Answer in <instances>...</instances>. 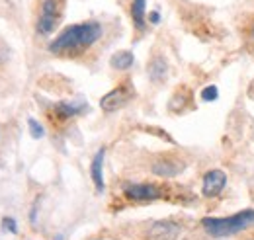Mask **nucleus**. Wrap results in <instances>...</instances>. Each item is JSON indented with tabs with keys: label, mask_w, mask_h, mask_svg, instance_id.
I'll use <instances>...</instances> for the list:
<instances>
[{
	"label": "nucleus",
	"mask_w": 254,
	"mask_h": 240,
	"mask_svg": "<svg viewBox=\"0 0 254 240\" xmlns=\"http://www.w3.org/2000/svg\"><path fill=\"white\" fill-rule=\"evenodd\" d=\"M129 201H157L162 197V189L157 183H129L124 187Z\"/></svg>",
	"instance_id": "obj_4"
},
{
	"label": "nucleus",
	"mask_w": 254,
	"mask_h": 240,
	"mask_svg": "<svg viewBox=\"0 0 254 240\" xmlns=\"http://www.w3.org/2000/svg\"><path fill=\"white\" fill-rule=\"evenodd\" d=\"M225 185H227V174L219 168L209 170V172H205L203 181H201V193L205 197H215L225 189Z\"/></svg>",
	"instance_id": "obj_6"
},
{
	"label": "nucleus",
	"mask_w": 254,
	"mask_h": 240,
	"mask_svg": "<svg viewBox=\"0 0 254 240\" xmlns=\"http://www.w3.org/2000/svg\"><path fill=\"white\" fill-rule=\"evenodd\" d=\"M180 235V227L172 221H157L151 225L147 239L149 240H176Z\"/></svg>",
	"instance_id": "obj_7"
},
{
	"label": "nucleus",
	"mask_w": 254,
	"mask_h": 240,
	"mask_svg": "<svg viewBox=\"0 0 254 240\" xmlns=\"http://www.w3.org/2000/svg\"><path fill=\"white\" fill-rule=\"evenodd\" d=\"M84 108L80 104H72V102H59L55 106V116L61 118V120H68V118H74L82 112Z\"/></svg>",
	"instance_id": "obj_12"
},
{
	"label": "nucleus",
	"mask_w": 254,
	"mask_h": 240,
	"mask_svg": "<svg viewBox=\"0 0 254 240\" xmlns=\"http://www.w3.org/2000/svg\"><path fill=\"white\" fill-rule=\"evenodd\" d=\"M145 4L147 0H131V20L137 31L145 30Z\"/></svg>",
	"instance_id": "obj_11"
},
{
	"label": "nucleus",
	"mask_w": 254,
	"mask_h": 240,
	"mask_svg": "<svg viewBox=\"0 0 254 240\" xmlns=\"http://www.w3.org/2000/svg\"><path fill=\"white\" fill-rule=\"evenodd\" d=\"M2 231L10 233V235H16V233H18L16 219H12V217H4V219H2Z\"/></svg>",
	"instance_id": "obj_15"
},
{
	"label": "nucleus",
	"mask_w": 254,
	"mask_h": 240,
	"mask_svg": "<svg viewBox=\"0 0 254 240\" xmlns=\"http://www.w3.org/2000/svg\"><path fill=\"white\" fill-rule=\"evenodd\" d=\"M104 156H106V149H100L94 154V160L90 164V176L98 191L104 189Z\"/></svg>",
	"instance_id": "obj_9"
},
{
	"label": "nucleus",
	"mask_w": 254,
	"mask_h": 240,
	"mask_svg": "<svg viewBox=\"0 0 254 240\" xmlns=\"http://www.w3.org/2000/svg\"><path fill=\"white\" fill-rule=\"evenodd\" d=\"M61 20V2L59 0H43L39 18H37V31L41 35H49L57 28Z\"/></svg>",
	"instance_id": "obj_3"
},
{
	"label": "nucleus",
	"mask_w": 254,
	"mask_h": 240,
	"mask_svg": "<svg viewBox=\"0 0 254 240\" xmlns=\"http://www.w3.org/2000/svg\"><path fill=\"white\" fill-rule=\"evenodd\" d=\"M55 240H63V235H57V237H55Z\"/></svg>",
	"instance_id": "obj_19"
},
{
	"label": "nucleus",
	"mask_w": 254,
	"mask_h": 240,
	"mask_svg": "<svg viewBox=\"0 0 254 240\" xmlns=\"http://www.w3.org/2000/svg\"><path fill=\"white\" fill-rule=\"evenodd\" d=\"M249 33H251V43L254 45V20L251 22V26H249Z\"/></svg>",
	"instance_id": "obj_18"
},
{
	"label": "nucleus",
	"mask_w": 254,
	"mask_h": 240,
	"mask_svg": "<svg viewBox=\"0 0 254 240\" xmlns=\"http://www.w3.org/2000/svg\"><path fill=\"white\" fill-rule=\"evenodd\" d=\"M28 125H30V135H32L33 139H41L43 135H45V131H43V127H41V123L35 120H28Z\"/></svg>",
	"instance_id": "obj_14"
},
{
	"label": "nucleus",
	"mask_w": 254,
	"mask_h": 240,
	"mask_svg": "<svg viewBox=\"0 0 254 240\" xmlns=\"http://www.w3.org/2000/svg\"><path fill=\"white\" fill-rule=\"evenodd\" d=\"M129 98H131V88L126 86V84H122V86L110 90L100 100V108L104 112H116V110L126 106L127 102H129Z\"/></svg>",
	"instance_id": "obj_5"
},
{
	"label": "nucleus",
	"mask_w": 254,
	"mask_h": 240,
	"mask_svg": "<svg viewBox=\"0 0 254 240\" xmlns=\"http://www.w3.org/2000/svg\"><path fill=\"white\" fill-rule=\"evenodd\" d=\"M153 174L157 176H164V178H170V176H176L184 170V162L176 160V158H170V156H164V158H159L155 164H153Z\"/></svg>",
	"instance_id": "obj_8"
},
{
	"label": "nucleus",
	"mask_w": 254,
	"mask_h": 240,
	"mask_svg": "<svg viewBox=\"0 0 254 240\" xmlns=\"http://www.w3.org/2000/svg\"><path fill=\"white\" fill-rule=\"evenodd\" d=\"M102 33H104V28L96 20L72 24V26L64 28L49 43V51L55 55H78V53L86 51L88 47H92L102 37Z\"/></svg>",
	"instance_id": "obj_1"
},
{
	"label": "nucleus",
	"mask_w": 254,
	"mask_h": 240,
	"mask_svg": "<svg viewBox=\"0 0 254 240\" xmlns=\"http://www.w3.org/2000/svg\"><path fill=\"white\" fill-rule=\"evenodd\" d=\"M201 98H203V100H215V98H217V88H215V86L205 88L203 94H201Z\"/></svg>",
	"instance_id": "obj_16"
},
{
	"label": "nucleus",
	"mask_w": 254,
	"mask_h": 240,
	"mask_svg": "<svg viewBox=\"0 0 254 240\" xmlns=\"http://www.w3.org/2000/svg\"><path fill=\"white\" fill-rule=\"evenodd\" d=\"M133 60H135V57H133L131 51H118L112 57V66L118 68V70H127V68L133 66Z\"/></svg>",
	"instance_id": "obj_13"
},
{
	"label": "nucleus",
	"mask_w": 254,
	"mask_h": 240,
	"mask_svg": "<svg viewBox=\"0 0 254 240\" xmlns=\"http://www.w3.org/2000/svg\"><path fill=\"white\" fill-rule=\"evenodd\" d=\"M251 240H254V237H253V239H251Z\"/></svg>",
	"instance_id": "obj_20"
},
{
	"label": "nucleus",
	"mask_w": 254,
	"mask_h": 240,
	"mask_svg": "<svg viewBox=\"0 0 254 240\" xmlns=\"http://www.w3.org/2000/svg\"><path fill=\"white\" fill-rule=\"evenodd\" d=\"M253 225L254 209L241 211V213H235L231 217H207V219L201 221V227L205 229V233L215 237V239H223V237H231V235L243 233Z\"/></svg>",
	"instance_id": "obj_2"
},
{
	"label": "nucleus",
	"mask_w": 254,
	"mask_h": 240,
	"mask_svg": "<svg viewBox=\"0 0 254 240\" xmlns=\"http://www.w3.org/2000/svg\"><path fill=\"white\" fill-rule=\"evenodd\" d=\"M147 72H149L153 82H162L166 78V74H168V64H166V60L162 59V57H155L149 62Z\"/></svg>",
	"instance_id": "obj_10"
},
{
	"label": "nucleus",
	"mask_w": 254,
	"mask_h": 240,
	"mask_svg": "<svg viewBox=\"0 0 254 240\" xmlns=\"http://www.w3.org/2000/svg\"><path fill=\"white\" fill-rule=\"evenodd\" d=\"M149 20H151V22H153V24H159V12H151V14H149Z\"/></svg>",
	"instance_id": "obj_17"
}]
</instances>
